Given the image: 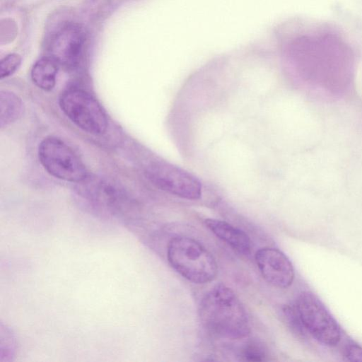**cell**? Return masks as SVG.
I'll use <instances>...</instances> for the list:
<instances>
[{
  "label": "cell",
  "mask_w": 362,
  "mask_h": 362,
  "mask_svg": "<svg viewBox=\"0 0 362 362\" xmlns=\"http://www.w3.org/2000/svg\"><path fill=\"white\" fill-rule=\"evenodd\" d=\"M255 260L262 276L269 284L282 288L292 284L295 275L293 267L279 249L261 248L255 254Z\"/></svg>",
  "instance_id": "8"
},
{
  "label": "cell",
  "mask_w": 362,
  "mask_h": 362,
  "mask_svg": "<svg viewBox=\"0 0 362 362\" xmlns=\"http://www.w3.org/2000/svg\"><path fill=\"white\" fill-rule=\"evenodd\" d=\"M344 357L348 361H362V347L356 344H349L344 349Z\"/></svg>",
  "instance_id": "14"
},
{
  "label": "cell",
  "mask_w": 362,
  "mask_h": 362,
  "mask_svg": "<svg viewBox=\"0 0 362 362\" xmlns=\"http://www.w3.org/2000/svg\"><path fill=\"white\" fill-rule=\"evenodd\" d=\"M64 114L78 128L88 134L100 135L107 129L106 115L97 100L83 89L66 90L59 99Z\"/></svg>",
  "instance_id": "4"
},
{
  "label": "cell",
  "mask_w": 362,
  "mask_h": 362,
  "mask_svg": "<svg viewBox=\"0 0 362 362\" xmlns=\"http://www.w3.org/2000/svg\"><path fill=\"white\" fill-rule=\"evenodd\" d=\"M87 40L86 32L80 24L64 23L49 37L48 56L66 70H76L84 58Z\"/></svg>",
  "instance_id": "6"
},
{
  "label": "cell",
  "mask_w": 362,
  "mask_h": 362,
  "mask_svg": "<svg viewBox=\"0 0 362 362\" xmlns=\"http://www.w3.org/2000/svg\"><path fill=\"white\" fill-rule=\"evenodd\" d=\"M59 64L50 57L46 56L35 62L31 69V78L40 89L49 91L56 84Z\"/></svg>",
  "instance_id": "10"
},
{
  "label": "cell",
  "mask_w": 362,
  "mask_h": 362,
  "mask_svg": "<svg viewBox=\"0 0 362 362\" xmlns=\"http://www.w3.org/2000/svg\"><path fill=\"white\" fill-rule=\"evenodd\" d=\"M296 309L305 328L316 340L328 346H336L341 338L337 322L312 293H301Z\"/></svg>",
  "instance_id": "5"
},
{
  "label": "cell",
  "mask_w": 362,
  "mask_h": 362,
  "mask_svg": "<svg viewBox=\"0 0 362 362\" xmlns=\"http://www.w3.org/2000/svg\"><path fill=\"white\" fill-rule=\"evenodd\" d=\"M23 103L21 99L15 93L8 90L0 92V127H6L22 115Z\"/></svg>",
  "instance_id": "11"
},
{
  "label": "cell",
  "mask_w": 362,
  "mask_h": 362,
  "mask_svg": "<svg viewBox=\"0 0 362 362\" xmlns=\"http://www.w3.org/2000/svg\"><path fill=\"white\" fill-rule=\"evenodd\" d=\"M21 57L18 54L11 53L4 57L0 62V78L3 79L12 75L20 66Z\"/></svg>",
  "instance_id": "13"
},
{
  "label": "cell",
  "mask_w": 362,
  "mask_h": 362,
  "mask_svg": "<svg viewBox=\"0 0 362 362\" xmlns=\"http://www.w3.org/2000/svg\"><path fill=\"white\" fill-rule=\"evenodd\" d=\"M205 224L216 237L239 253L246 255L250 252V237L241 229L226 221L214 218L206 219Z\"/></svg>",
  "instance_id": "9"
},
{
  "label": "cell",
  "mask_w": 362,
  "mask_h": 362,
  "mask_svg": "<svg viewBox=\"0 0 362 362\" xmlns=\"http://www.w3.org/2000/svg\"><path fill=\"white\" fill-rule=\"evenodd\" d=\"M240 356L243 361H262L266 359L267 353L262 344L257 341H251L243 346Z\"/></svg>",
  "instance_id": "12"
},
{
  "label": "cell",
  "mask_w": 362,
  "mask_h": 362,
  "mask_svg": "<svg viewBox=\"0 0 362 362\" xmlns=\"http://www.w3.org/2000/svg\"><path fill=\"white\" fill-rule=\"evenodd\" d=\"M199 313L204 327L216 336L238 339L250 332L243 304L233 291L223 284H216L205 294Z\"/></svg>",
  "instance_id": "1"
},
{
  "label": "cell",
  "mask_w": 362,
  "mask_h": 362,
  "mask_svg": "<svg viewBox=\"0 0 362 362\" xmlns=\"http://www.w3.org/2000/svg\"><path fill=\"white\" fill-rule=\"evenodd\" d=\"M167 257L172 267L194 284H206L217 274V264L211 253L196 240L177 236L170 240Z\"/></svg>",
  "instance_id": "2"
},
{
  "label": "cell",
  "mask_w": 362,
  "mask_h": 362,
  "mask_svg": "<svg viewBox=\"0 0 362 362\" xmlns=\"http://www.w3.org/2000/svg\"><path fill=\"white\" fill-rule=\"evenodd\" d=\"M37 152L40 163L54 177L71 182H81L87 178L88 172L83 162L59 138H45L40 143Z\"/></svg>",
  "instance_id": "3"
},
{
  "label": "cell",
  "mask_w": 362,
  "mask_h": 362,
  "mask_svg": "<svg viewBox=\"0 0 362 362\" xmlns=\"http://www.w3.org/2000/svg\"><path fill=\"white\" fill-rule=\"evenodd\" d=\"M147 178L158 188L173 195L189 199H199L202 184L193 175L167 161L151 163L146 170Z\"/></svg>",
  "instance_id": "7"
}]
</instances>
